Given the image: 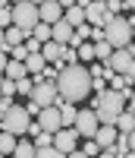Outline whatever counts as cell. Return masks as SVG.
Returning a JSON list of instances; mask_svg holds the SVG:
<instances>
[{
  "instance_id": "cell-16",
  "label": "cell",
  "mask_w": 135,
  "mask_h": 158,
  "mask_svg": "<svg viewBox=\"0 0 135 158\" xmlns=\"http://www.w3.org/2000/svg\"><path fill=\"white\" fill-rule=\"evenodd\" d=\"M57 111H60V123L63 127H72L75 123V104H69V101H57Z\"/></svg>"
},
{
  "instance_id": "cell-31",
  "label": "cell",
  "mask_w": 135,
  "mask_h": 158,
  "mask_svg": "<svg viewBox=\"0 0 135 158\" xmlns=\"http://www.w3.org/2000/svg\"><path fill=\"white\" fill-rule=\"evenodd\" d=\"M0 51H10V48H6V44H3V32H0Z\"/></svg>"
},
{
  "instance_id": "cell-25",
  "label": "cell",
  "mask_w": 135,
  "mask_h": 158,
  "mask_svg": "<svg viewBox=\"0 0 135 158\" xmlns=\"http://www.w3.org/2000/svg\"><path fill=\"white\" fill-rule=\"evenodd\" d=\"M32 89H35L32 76H25V79H19V82H16V95H25V98H29V95H32Z\"/></svg>"
},
{
  "instance_id": "cell-8",
  "label": "cell",
  "mask_w": 135,
  "mask_h": 158,
  "mask_svg": "<svg viewBox=\"0 0 135 158\" xmlns=\"http://www.w3.org/2000/svg\"><path fill=\"white\" fill-rule=\"evenodd\" d=\"M29 98L38 104V108H57V101H60L57 85H53V82H35V89H32Z\"/></svg>"
},
{
  "instance_id": "cell-15",
  "label": "cell",
  "mask_w": 135,
  "mask_h": 158,
  "mask_svg": "<svg viewBox=\"0 0 135 158\" xmlns=\"http://www.w3.org/2000/svg\"><path fill=\"white\" fill-rule=\"evenodd\" d=\"M113 127H116V133H119V136H132V130H135V111H132V104L116 117V123H113Z\"/></svg>"
},
{
  "instance_id": "cell-20",
  "label": "cell",
  "mask_w": 135,
  "mask_h": 158,
  "mask_svg": "<svg viewBox=\"0 0 135 158\" xmlns=\"http://www.w3.org/2000/svg\"><path fill=\"white\" fill-rule=\"evenodd\" d=\"M16 142H19L16 136H10V133H0V155H3V158H6V155H13Z\"/></svg>"
},
{
  "instance_id": "cell-34",
  "label": "cell",
  "mask_w": 135,
  "mask_h": 158,
  "mask_svg": "<svg viewBox=\"0 0 135 158\" xmlns=\"http://www.w3.org/2000/svg\"><path fill=\"white\" fill-rule=\"evenodd\" d=\"M0 158H3V155H0Z\"/></svg>"
},
{
  "instance_id": "cell-27",
  "label": "cell",
  "mask_w": 135,
  "mask_h": 158,
  "mask_svg": "<svg viewBox=\"0 0 135 158\" xmlns=\"http://www.w3.org/2000/svg\"><path fill=\"white\" fill-rule=\"evenodd\" d=\"M0 95H3V98H13V95H16V82H10V79H0Z\"/></svg>"
},
{
  "instance_id": "cell-19",
  "label": "cell",
  "mask_w": 135,
  "mask_h": 158,
  "mask_svg": "<svg viewBox=\"0 0 135 158\" xmlns=\"http://www.w3.org/2000/svg\"><path fill=\"white\" fill-rule=\"evenodd\" d=\"M44 67H47V63L41 60V54H29V57H25V73H29V76H38Z\"/></svg>"
},
{
  "instance_id": "cell-14",
  "label": "cell",
  "mask_w": 135,
  "mask_h": 158,
  "mask_svg": "<svg viewBox=\"0 0 135 158\" xmlns=\"http://www.w3.org/2000/svg\"><path fill=\"white\" fill-rule=\"evenodd\" d=\"M116 136H119V133H116V127H98V133H94L91 139L98 142V149H101V152H110V149H113V142H116Z\"/></svg>"
},
{
  "instance_id": "cell-5",
  "label": "cell",
  "mask_w": 135,
  "mask_h": 158,
  "mask_svg": "<svg viewBox=\"0 0 135 158\" xmlns=\"http://www.w3.org/2000/svg\"><path fill=\"white\" fill-rule=\"evenodd\" d=\"M32 117L22 111V104H13V108L3 114V120H0V133H10V136H22L25 130H29Z\"/></svg>"
},
{
  "instance_id": "cell-23",
  "label": "cell",
  "mask_w": 135,
  "mask_h": 158,
  "mask_svg": "<svg viewBox=\"0 0 135 158\" xmlns=\"http://www.w3.org/2000/svg\"><path fill=\"white\" fill-rule=\"evenodd\" d=\"M91 44H94V60H107V57L113 54V48L107 44L104 38H101V41H91Z\"/></svg>"
},
{
  "instance_id": "cell-33",
  "label": "cell",
  "mask_w": 135,
  "mask_h": 158,
  "mask_svg": "<svg viewBox=\"0 0 135 158\" xmlns=\"http://www.w3.org/2000/svg\"><path fill=\"white\" fill-rule=\"evenodd\" d=\"M0 98H3V95H0Z\"/></svg>"
},
{
  "instance_id": "cell-22",
  "label": "cell",
  "mask_w": 135,
  "mask_h": 158,
  "mask_svg": "<svg viewBox=\"0 0 135 158\" xmlns=\"http://www.w3.org/2000/svg\"><path fill=\"white\" fill-rule=\"evenodd\" d=\"M32 38L38 44H44V41H50V25H44V22H38L35 29H32Z\"/></svg>"
},
{
  "instance_id": "cell-21",
  "label": "cell",
  "mask_w": 135,
  "mask_h": 158,
  "mask_svg": "<svg viewBox=\"0 0 135 158\" xmlns=\"http://www.w3.org/2000/svg\"><path fill=\"white\" fill-rule=\"evenodd\" d=\"M75 57H79V60H85V63H91V60H94V44H91V41L79 44V48H75ZM85 63H82V67H85Z\"/></svg>"
},
{
  "instance_id": "cell-28",
  "label": "cell",
  "mask_w": 135,
  "mask_h": 158,
  "mask_svg": "<svg viewBox=\"0 0 135 158\" xmlns=\"http://www.w3.org/2000/svg\"><path fill=\"white\" fill-rule=\"evenodd\" d=\"M35 158H66V155H60L53 146H47V149H35Z\"/></svg>"
},
{
  "instance_id": "cell-12",
  "label": "cell",
  "mask_w": 135,
  "mask_h": 158,
  "mask_svg": "<svg viewBox=\"0 0 135 158\" xmlns=\"http://www.w3.org/2000/svg\"><path fill=\"white\" fill-rule=\"evenodd\" d=\"M63 19V6L53 3V0H44V3H38V22L44 25H57Z\"/></svg>"
},
{
  "instance_id": "cell-29",
  "label": "cell",
  "mask_w": 135,
  "mask_h": 158,
  "mask_svg": "<svg viewBox=\"0 0 135 158\" xmlns=\"http://www.w3.org/2000/svg\"><path fill=\"white\" fill-rule=\"evenodd\" d=\"M22 48H25V54H41V44H38L35 38H25V44H22Z\"/></svg>"
},
{
  "instance_id": "cell-26",
  "label": "cell",
  "mask_w": 135,
  "mask_h": 158,
  "mask_svg": "<svg viewBox=\"0 0 135 158\" xmlns=\"http://www.w3.org/2000/svg\"><path fill=\"white\" fill-rule=\"evenodd\" d=\"M79 152L88 155V158H98V155H101V149H98V142H94V139H85V146L79 149Z\"/></svg>"
},
{
  "instance_id": "cell-4",
  "label": "cell",
  "mask_w": 135,
  "mask_h": 158,
  "mask_svg": "<svg viewBox=\"0 0 135 158\" xmlns=\"http://www.w3.org/2000/svg\"><path fill=\"white\" fill-rule=\"evenodd\" d=\"M10 13H13V29L32 35V29L38 25V3H32V0H19V3L10 6Z\"/></svg>"
},
{
  "instance_id": "cell-7",
  "label": "cell",
  "mask_w": 135,
  "mask_h": 158,
  "mask_svg": "<svg viewBox=\"0 0 135 158\" xmlns=\"http://www.w3.org/2000/svg\"><path fill=\"white\" fill-rule=\"evenodd\" d=\"M132 63H135L132 48H123V51H113V54L104 60V67L110 70L113 76H132Z\"/></svg>"
},
{
  "instance_id": "cell-1",
  "label": "cell",
  "mask_w": 135,
  "mask_h": 158,
  "mask_svg": "<svg viewBox=\"0 0 135 158\" xmlns=\"http://www.w3.org/2000/svg\"><path fill=\"white\" fill-rule=\"evenodd\" d=\"M57 95L60 101H69V104H79L91 95V76H88V67L82 63H72V67H63L57 73Z\"/></svg>"
},
{
  "instance_id": "cell-13",
  "label": "cell",
  "mask_w": 135,
  "mask_h": 158,
  "mask_svg": "<svg viewBox=\"0 0 135 158\" xmlns=\"http://www.w3.org/2000/svg\"><path fill=\"white\" fill-rule=\"evenodd\" d=\"M50 41H57L60 48H72V25H66L63 19L50 25Z\"/></svg>"
},
{
  "instance_id": "cell-32",
  "label": "cell",
  "mask_w": 135,
  "mask_h": 158,
  "mask_svg": "<svg viewBox=\"0 0 135 158\" xmlns=\"http://www.w3.org/2000/svg\"><path fill=\"white\" fill-rule=\"evenodd\" d=\"M98 158H113V152H101V155H98Z\"/></svg>"
},
{
  "instance_id": "cell-11",
  "label": "cell",
  "mask_w": 135,
  "mask_h": 158,
  "mask_svg": "<svg viewBox=\"0 0 135 158\" xmlns=\"http://www.w3.org/2000/svg\"><path fill=\"white\" fill-rule=\"evenodd\" d=\"M35 123L41 127V133H57V130H63V123H60V111L57 108H41L38 111V117H35Z\"/></svg>"
},
{
  "instance_id": "cell-9",
  "label": "cell",
  "mask_w": 135,
  "mask_h": 158,
  "mask_svg": "<svg viewBox=\"0 0 135 158\" xmlns=\"http://www.w3.org/2000/svg\"><path fill=\"white\" fill-rule=\"evenodd\" d=\"M75 142H79V133H75L72 127H63V130H57V133H53L50 146L57 149L60 155H69V152H75Z\"/></svg>"
},
{
  "instance_id": "cell-3",
  "label": "cell",
  "mask_w": 135,
  "mask_h": 158,
  "mask_svg": "<svg viewBox=\"0 0 135 158\" xmlns=\"http://www.w3.org/2000/svg\"><path fill=\"white\" fill-rule=\"evenodd\" d=\"M104 41L110 44L113 51H123V48H132V19H123V16H113L110 22L104 25Z\"/></svg>"
},
{
  "instance_id": "cell-2",
  "label": "cell",
  "mask_w": 135,
  "mask_h": 158,
  "mask_svg": "<svg viewBox=\"0 0 135 158\" xmlns=\"http://www.w3.org/2000/svg\"><path fill=\"white\" fill-rule=\"evenodd\" d=\"M91 111H94V117H98V127H113L116 117L123 114V98H119L113 89H104V92H98Z\"/></svg>"
},
{
  "instance_id": "cell-24",
  "label": "cell",
  "mask_w": 135,
  "mask_h": 158,
  "mask_svg": "<svg viewBox=\"0 0 135 158\" xmlns=\"http://www.w3.org/2000/svg\"><path fill=\"white\" fill-rule=\"evenodd\" d=\"M13 158H35V146H32V142H16Z\"/></svg>"
},
{
  "instance_id": "cell-30",
  "label": "cell",
  "mask_w": 135,
  "mask_h": 158,
  "mask_svg": "<svg viewBox=\"0 0 135 158\" xmlns=\"http://www.w3.org/2000/svg\"><path fill=\"white\" fill-rule=\"evenodd\" d=\"M66 158H88V155H82V152L75 149V152H69V155H66Z\"/></svg>"
},
{
  "instance_id": "cell-6",
  "label": "cell",
  "mask_w": 135,
  "mask_h": 158,
  "mask_svg": "<svg viewBox=\"0 0 135 158\" xmlns=\"http://www.w3.org/2000/svg\"><path fill=\"white\" fill-rule=\"evenodd\" d=\"M79 6L85 10V25H91V29H104V25L113 19L110 13H107L104 0H85V3H79Z\"/></svg>"
},
{
  "instance_id": "cell-17",
  "label": "cell",
  "mask_w": 135,
  "mask_h": 158,
  "mask_svg": "<svg viewBox=\"0 0 135 158\" xmlns=\"http://www.w3.org/2000/svg\"><path fill=\"white\" fill-rule=\"evenodd\" d=\"M132 142H135V136H116V142H113V158H126L129 152H132Z\"/></svg>"
},
{
  "instance_id": "cell-10",
  "label": "cell",
  "mask_w": 135,
  "mask_h": 158,
  "mask_svg": "<svg viewBox=\"0 0 135 158\" xmlns=\"http://www.w3.org/2000/svg\"><path fill=\"white\" fill-rule=\"evenodd\" d=\"M72 130L79 133V139H91L94 133H98V117H94V111H79Z\"/></svg>"
},
{
  "instance_id": "cell-18",
  "label": "cell",
  "mask_w": 135,
  "mask_h": 158,
  "mask_svg": "<svg viewBox=\"0 0 135 158\" xmlns=\"http://www.w3.org/2000/svg\"><path fill=\"white\" fill-rule=\"evenodd\" d=\"M3 44H6V48H19V44H25V32H19V29H13V25H10V29L3 32Z\"/></svg>"
}]
</instances>
